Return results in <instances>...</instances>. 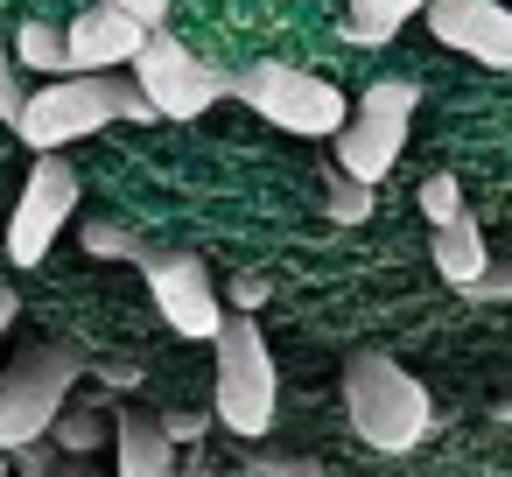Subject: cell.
Segmentation results:
<instances>
[{
	"label": "cell",
	"instance_id": "19",
	"mask_svg": "<svg viewBox=\"0 0 512 477\" xmlns=\"http://www.w3.org/2000/svg\"><path fill=\"white\" fill-rule=\"evenodd\" d=\"M421 218H428V225L463 218V190H456V176H428V183H421Z\"/></svg>",
	"mask_w": 512,
	"mask_h": 477
},
{
	"label": "cell",
	"instance_id": "16",
	"mask_svg": "<svg viewBox=\"0 0 512 477\" xmlns=\"http://www.w3.org/2000/svg\"><path fill=\"white\" fill-rule=\"evenodd\" d=\"M15 463H22V477H106L85 456H64L57 442H29V449H15Z\"/></svg>",
	"mask_w": 512,
	"mask_h": 477
},
{
	"label": "cell",
	"instance_id": "1",
	"mask_svg": "<svg viewBox=\"0 0 512 477\" xmlns=\"http://www.w3.org/2000/svg\"><path fill=\"white\" fill-rule=\"evenodd\" d=\"M113 120H134V127H141V120H155V106H148L141 85L120 78V71H78V78H50L43 92H29L15 134H22L36 155H57V148L99 134V127H113Z\"/></svg>",
	"mask_w": 512,
	"mask_h": 477
},
{
	"label": "cell",
	"instance_id": "14",
	"mask_svg": "<svg viewBox=\"0 0 512 477\" xmlns=\"http://www.w3.org/2000/svg\"><path fill=\"white\" fill-rule=\"evenodd\" d=\"M414 15H421V0H351V15H344V43L379 50V43H393Z\"/></svg>",
	"mask_w": 512,
	"mask_h": 477
},
{
	"label": "cell",
	"instance_id": "9",
	"mask_svg": "<svg viewBox=\"0 0 512 477\" xmlns=\"http://www.w3.org/2000/svg\"><path fill=\"white\" fill-rule=\"evenodd\" d=\"M141 274H148V295H155V309H162V323L176 330V337H190V344H204V337H218L225 330V302H218V288H211V267L197 260V253H141Z\"/></svg>",
	"mask_w": 512,
	"mask_h": 477
},
{
	"label": "cell",
	"instance_id": "27",
	"mask_svg": "<svg viewBox=\"0 0 512 477\" xmlns=\"http://www.w3.org/2000/svg\"><path fill=\"white\" fill-rule=\"evenodd\" d=\"M176 477H218V470H176Z\"/></svg>",
	"mask_w": 512,
	"mask_h": 477
},
{
	"label": "cell",
	"instance_id": "8",
	"mask_svg": "<svg viewBox=\"0 0 512 477\" xmlns=\"http://www.w3.org/2000/svg\"><path fill=\"white\" fill-rule=\"evenodd\" d=\"M71 211H78V169L64 155H36V169L22 183V204L8 218V260L15 267H43L57 232L71 225Z\"/></svg>",
	"mask_w": 512,
	"mask_h": 477
},
{
	"label": "cell",
	"instance_id": "15",
	"mask_svg": "<svg viewBox=\"0 0 512 477\" xmlns=\"http://www.w3.org/2000/svg\"><path fill=\"white\" fill-rule=\"evenodd\" d=\"M8 57H22V71H50V78L71 71V57H64V29H57V22H22V36H15Z\"/></svg>",
	"mask_w": 512,
	"mask_h": 477
},
{
	"label": "cell",
	"instance_id": "23",
	"mask_svg": "<svg viewBox=\"0 0 512 477\" xmlns=\"http://www.w3.org/2000/svg\"><path fill=\"white\" fill-rule=\"evenodd\" d=\"M470 295H477V302H512V267H484V274L470 281Z\"/></svg>",
	"mask_w": 512,
	"mask_h": 477
},
{
	"label": "cell",
	"instance_id": "13",
	"mask_svg": "<svg viewBox=\"0 0 512 477\" xmlns=\"http://www.w3.org/2000/svg\"><path fill=\"white\" fill-rule=\"evenodd\" d=\"M435 267H442V281H456V288H470V281L491 267L484 232H477V218H470V211H463V218H449V225H435Z\"/></svg>",
	"mask_w": 512,
	"mask_h": 477
},
{
	"label": "cell",
	"instance_id": "22",
	"mask_svg": "<svg viewBox=\"0 0 512 477\" xmlns=\"http://www.w3.org/2000/svg\"><path fill=\"white\" fill-rule=\"evenodd\" d=\"M113 8H120V15H127V22H141V29H148V36H155V29H162V22H169V0H113Z\"/></svg>",
	"mask_w": 512,
	"mask_h": 477
},
{
	"label": "cell",
	"instance_id": "2",
	"mask_svg": "<svg viewBox=\"0 0 512 477\" xmlns=\"http://www.w3.org/2000/svg\"><path fill=\"white\" fill-rule=\"evenodd\" d=\"M344 414H351L358 442H372L379 456H407V449H421L428 428H435L428 386H421L407 365H393L386 351H358V358L344 365Z\"/></svg>",
	"mask_w": 512,
	"mask_h": 477
},
{
	"label": "cell",
	"instance_id": "3",
	"mask_svg": "<svg viewBox=\"0 0 512 477\" xmlns=\"http://www.w3.org/2000/svg\"><path fill=\"white\" fill-rule=\"evenodd\" d=\"M225 92H232V99H246L267 127L302 134V141H337V127L351 120V99H344L330 78L295 71V64H253V71H239Z\"/></svg>",
	"mask_w": 512,
	"mask_h": 477
},
{
	"label": "cell",
	"instance_id": "18",
	"mask_svg": "<svg viewBox=\"0 0 512 477\" xmlns=\"http://www.w3.org/2000/svg\"><path fill=\"white\" fill-rule=\"evenodd\" d=\"M85 253H99V260H141L148 239L127 232V225H85Z\"/></svg>",
	"mask_w": 512,
	"mask_h": 477
},
{
	"label": "cell",
	"instance_id": "12",
	"mask_svg": "<svg viewBox=\"0 0 512 477\" xmlns=\"http://www.w3.org/2000/svg\"><path fill=\"white\" fill-rule=\"evenodd\" d=\"M113 435H120L113 477H176V442L162 435V414H120Z\"/></svg>",
	"mask_w": 512,
	"mask_h": 477
},
{
	"label": "cell",
	"instance_id": "24",
	"mask_svg": "<svg viewBox=\"0 0 512 477\" xmlns=\"http://www.w3.org/2000/svg\"><path fill=\"white\" fill-rule=\"evenodd\" d=\"M260 302H267V281H260V274H239V281H232V309H239V316H253Z\"/></svg>",
	"mask_w": 512,
	"mask_h": 477
},
{
	"label": "cell",
	"instance_id": "7",
	"mask_svg": "<svg viewBox=\"0 0 512 477\" xmlns=\"http://www.w3.org/2000/svg\"><path fill=\"white\" fill-rule=\"evenodd\" d=\"M134 85H141V99L155 106V120H197V113H211L218 99H225V71H211L204 57H190L176 36H148L141 43V57H134Z\"/></svg>",
	"mask_w": 512,
	"mask_h": 477
},
{
	"label": "cell",
	"instance_id": "6",
	"mask_svg": "<svg viewBox=\"0 0 512 477\" xmlns=\"http://www.w3.org/2000/svg\"><path fill=\"white\" fill-rule=\"evenodd\" d=\"M414 99H421V92H414L407 78H379V85H365V92H358V113L337 127V162H330V169H344V176L365 183V190H379L386 169H393L400 148H407Z\"/></svg>",
	"mask_w": 512,
	"mask_h": 477
},
{
	"label": "cell",
	"instance_id": "26",
	"mask_svg": "<svg viewBox=\"0 0 512 477\" xmlns=\"http://www.w3.org/2000/svg\"><path fill=\"white\" fill-rule=\"evenodd\" d=\"M15 316H22V302H15V288H8V281H0V330H8Z\"/></svg>",
	"mask_w": 512,
	"mask_h": 477
},
{
	"label": "cell",
	"instance_id": "10",
	"mask_svg": "<svg viewBox=\"0 0 512 477\" xmlns=\"http://www.w3.org/2000/svg\"><path fill=\"white\" fill-rule=\"evenodd\" d=\"M421 15L442 50H463L484 71H512V8H498V0H421Z\"/></svg>",
	"mask_w": 512,
	"mask_h": 477
},
{
	"label": "cell",
	"instance_id": "25",
	"mask_svg": "<svg viewBox=\"0 0 512 477\" xmlns=\"http://www.w3.org/2000/svg\"><path fill=\"white\" fill-rule=\"evenodd\" d=\"M162 435L169 442H197L204 435V414H162Z\"/></svg>",
	"mask_w": 512,
	"mask_h": 477
},
{
	"label": "cell",
	"instance_id": "20",
	"mask_svg": "<svg viewBox=\"0 0 512 477\" xmlns=\"http://www.w3.org/2000/svg\"><path fill=\"white\" fill-rule=\"evenodd\" d=\"M239 477H323V463L316 456H253Z\"/></svg>",
	"mask_w": 512,
	"mask_h": 477
},
{
	"label": "cell",
	"instance_id": "4",
	"mask_svg": "<svg viewBox=\"0 0 512 477\" xmlns=\"http://www.w3.org/2000/svg\"><path fill=\"white\" fill-rule=\"evenodd\" d=\"M71 386H78V351H64V344H29L0 372V456L43 442L50 421L64 414Z\"/></svg>",
	"mask_w": 512,
	"mask_h": 477
},
{
	"label": "cell",
	"instance_id": "11",
	"mask_svg": "<svg viewBox=\"0 0 512 477\" xmlns=\"http://www.w3.org/2000/svg\"><path fill=\"white\" fill-rule=\"evenodd\" d=\"M141 43H148V29H141V22H127L113 0L85 8V15L64 29V57H71V71H120V64H134V57H141Z\"/></svg>",
	"mask_w": 512,
	"mask_h": 477
},
{
	"label": "cell",
	"instance_id": "17",
	"mask_svg": "<svg viewBox=\"0 0 512 477\" xmlns=\"http://www.w3.org/2000/svg\"><path fill=\"white\" fill-rule=\"evenodd\" d=\"M323 211H330L337 225H358V218H372V190L351 183L344 169H330V176H323Z\"/></svg>",
	"mask_w": 512,
	"mask_h": 477
},
{
	"label": "cell",
	"instance_id": "28",
	"mask_svg": "<svg viewBox=\"0 0 512 477\" xmlns=\"http://www.w3.org/2000/svg\"><path fill=\"white\" fill-rule=\"evenodd\" d=\"M0 477H8V456H0Z\"/></svg>",
	"mask_w": 512,
	"mask_h": 477
},
{
	"label": "cell",
	"instance_id": "21",
	"mask_svg": "<svg viewBox=\"0 0 512 477\" xmlns=\"http://www.w3.org/2000/svg\"><path fill=\"white\" fill-rule=\"evenodd\" d=\"M0 120H22V78H15V57H8V43H0Z\"/></svg>",
	"mask_w": 512,
	"mask_h": 477
},
{
	"label": "cell",
	"instance_id": "5",
	"mask_svg": "<svg viewBox=\"0 0 512 477\" xmlns=\"http://www.w3.org/2000/svg\"><path fill=\"white\" fill-rule=\"evenodd\" d=\"M218 344V421L246 442H260L274 428V407H281V386H274V358H267V337L253 316H225V330L211 337Z\"/></svg>",
	"mask_w": 512,
	"mask_h": 477
}]
</instances>
